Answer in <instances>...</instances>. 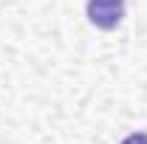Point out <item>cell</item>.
Wrapping results in <instances>:
<instances>
[{
	"mask_svg": "<svg viewBox=\"0 0 147 144\" xmlns=\"http://www.w3.org/2000/svg\"><path fill=\"white\" fill-rule=\"evenodd\" d=\"M122 144H147V133H130Z\"/></svg>",
	"mask_w": 147,
	"mask_h": 144,
	"instance_id": "cell-2",
	"label": "cell"
},
{
	"mask_svg": "<svg viewBox=\"0 0 147 144\" xmlns=\"http://www.w3.org/2000/svg\"><path fill=\"white\" fill-rule=\"evenodd\" d=\"M125 17V0H88V20L102 31L119 28Z\"/></svg>",
	"mask_w": 147,
	"mask_h": 144,
	"instance_id": "cell-1",
	"label": "cell"
}]
</instances>
